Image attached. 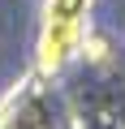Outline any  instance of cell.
Here are the masks:
<instances>
[{"label": "cell", "mask_w": 125, "mask_h": 129, "mask_svg": "<svg viewBox=\"0 0 125 129\" xmlns=\"http://www.w3.org/2000/svg\"><path fill=\"white\" fill-rule=\"evenodd\" d=\"M91 0H47L43 5V39H39V64L60 69L82 43V22H86Z\"/></svg>", "instance_id": "cell-1"}]
</instances>
